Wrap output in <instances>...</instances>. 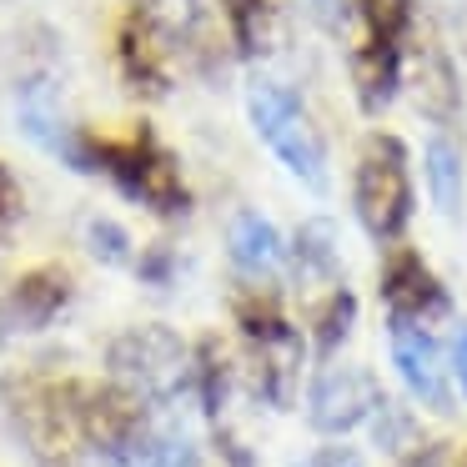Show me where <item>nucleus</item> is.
Here are the masks:
<instances>
[{
  "mask_svg": "<svg viewBox=\"0 0 467 467\" xmlns=\"http://www.w3.org/2000/svg\"><path fill=\"white\" fill-rule=\"evenodd\" d=\"M417 212V192H412V156L407 141L392 131H372L357 151L352 166V216L367 232V242H377L382 252L402 246L407 226Z\"/></svg>",
  "mask_w": 467,
  "mask_h": 467,
  "instance_id": "1",
  "label": "nucleus"
},
{
  "mask_svg": "<svg viewBox=\"0 0 467 467\" xmlns=\"http://www.w3.org/2000/svg\"><path fill=\"white\" fill-rule=\"evenodd\" d=\"M111 387L136 397L151 412H171L176 402H196V347H186L166 327H131L106 352Z\"/></svg>",
  "mask_w": 467,
  "mask_h": 467,
  "instance_id": "2",
  "label": "nucleus"
},
{
  "mask_svg": "<svg viewBox=\"0 0 467 467\" xmlns=\"http://www.w3.org/2000/svg\"><path fill=\"white\" fill-rule=\"evenodd\" d=\"M246 121H252L256 141L282 161V171L296 186H306L312 196H327L332 186V161H327V141L317 131L312 111L296 101L292 86L272 81V76H256L246 86Z\"/></svg>",
  "mask_w": 467,
  "mask_h": 467,
  "instance_id": "3",
  "label": "nucleus"
},
{
  "mask_svg": "<svg viewBox=\"0 0 467 467\" xmlns=\"http://www.w3.org/2000/svg\"><path fill=\"white\" fill-rule=\"evenodd\" d=\"M352 91L367 116L387 111L407 76V31L412 0H352Z\"/></svg>",
  "mask_w": 467,
  "mask_h": 467,
  "instance_id": "4",
  "label": "nucleus"
},
{
  "mask_svg": "<svg viewBox=\"0 0 467 467\" xmlns=\"http://www.w3.org/2000/svg\"><path fill=\"white\" fill-rule=\"evenodd\" d=\"M81 171H101L116 182V192H126L131 202L151 206L161 216H176L192 206L182 171H176V156L156 146V136L131 131V136H86L81 146Z\"/></svg>",
  "mask_w": 467,
  "mask_h": 467,
  "instance_id": "5",
  "label": "nucleus"
},
{
  "mask_svg": "<svg viewBox=\"0 0 467 467\" xmlns=\"http://www.w3.org/2000/svg\"><path fill=\"white\" fill-rule=\"evenodd\" d=\"M382 402L387 397H382V387H377V377L357 362H322L312 372V382H306V422H312V432L327 437V442L367 427Z\"/></svg>",
  "mask_w": 467,
  "mask_h": 467,
  "instance_id": "6",
  "label": "nucleus"
},
{
  "mask_svg": "<svg viewBox=\"0 0 467 467\" xmlns=\"http://www.w3.org/2000/svg\"><path fill=\"white\" fill-rule=\"evenodd\" d=\"M377 292H382V312L387 322H417L432 327L452 317V292L442 286V276L427 266L422 252L412 246H392L382 256V276H377Z\"/></svg>",
  "mask_w": 467,
  "mask_h": 467,
  "instance_id": "7",
  "label": "nucleus"
},
{
  "mask_svg": "<svg viewBox=\"0 0 467 467\" xmlns=\"http://www.w3.org/2000/svg\"><path fill=\"white\" fill-rule=\"evenodd\" d=\"M387 352H392L397 382L407 387L417 407L447 417L452 412V362H447V347L437 342L432 327L417 322H387Z\"/></svg>",
  "mask_w": 467,
  "mask_h": 467,
  "instance_id": "8",
  "label": "nucleus"
},
{
  "mask_svg": "<svg viewBox=\"0 0 467 467\" xmlns=\"http://www.w3.org/2000/svg\"><path fill=\"white\" fill-rule=\"evenodd\" d=\"M71 296H76V282L66 266H31L0 292V342L46 332L71 306Z\"/></svg>",
  "mask_w": 467,
  "mask_h": 467,
  "instance_id": "9",
  "label": "nucleus"
},
{
  "mask_svg": "<svg viewBox=\"0 0 467 467\" xmlns=\"http://www.w3.org/2000/svg\"><path fill=\"white\" fill-rule=\"evenodd\" d=\"M226 256H232L242 286H276L286 276V236L262 212H236L226 226Z\"/></svg>",
  "mask_w": 467,
  "mask_h": 467,
  "instance_id": "10",
  "label": "nucleus"
},
{
  "mask_svg": "<svg viewBox=\"0 0 467 467\" xmlns=\"http://www.w3.org/2000/svg\"><path fill=\"white\" fill-rule=\"evenodd\" d=\"M16 116H21V131L31 136L41 151L61 156L66 166H76L81 171V146H86V131H76L71 121H66L61 101H56V86L46 81V76H36V81H26L21 101H16Z\"/></svg>",
  "mask_w": 467,
  "mask_h": 467,
  "instance_id": "11",
  "label": "nucleus"
},
{
  "mask_svg": "<svg viewBox=\"0 0 467 467\" xmlns=\"http://www.w3.org/2000/svg\"><path fill=\"white\" fill-rule=\"evenodd\" d=\"M286 276H296V286L312 296L342 286V246H337V226L332 222H302L296 236L286 242Z\"/></svg>",
  "mask_w": 467,
  "mask_h": 467,
  "instance_id": "12",
  "label": "nucleus"
},
{
  "mask_svg": "<svg viewBox=\"0 0 467 467\" xmlns=\"http://www.w3.org/2000/svg\"><path fill=\"white\" fill-rule=\"evenodd\" d=\"M222 16H226V31H232L236 51L246 61L276 51L282 41V16H286V0H222Z\"/></svg>",
  "mask_w": 467,
  "mask_h": 467,
  "instance_id": "13",
  "label": "nucleus"
},
{
  "mask_svg": "<svg viewBox=\"0 0 467 467\" xmlns=\"http://www.w3.org/2000/svg\"><path fill=\"white\" fill-rule=\"evenodd\" d=\"M352 327H357V292L347 282L322 292V296H312V306H306V347L322 362H337V352L352 337Z\"/></svg>",
  "mask_w": 467,
  "mask_h": 467,
  "instance_id": "14",
  "label": "nucleus"
},
{
  "mask_svg": "<svg viewBox=\"0 0 467 467\" xmlns=\"http://www.w3.org/2000/svg\"><path fill=\"white\" fill-rule=\"evenodd\" d=\"M422 171H427V196L442 216H457L462 206V151L447 131H432L422 146Z\"/></svg>",
  "mask_w": 467,
  "mask_h": 467,
  "instance_id": "15",
  "label": "nucleus"
},
{
  "mask_svg": "<svg viewBox=\"0 0 467 467\" xmlns=\"http://www.w3.org/2000/svg\"><path fill=\"white\" fill-rule=\"evenodd\" d=\"M86 246H91V256L106 262V266H126L131 252H136L131 236H126V226L111 222V216H91V222H86Z\"/></svg>",
  "mask_w": 467,
  "mask_h": 467,
  "instance_id": "16",
  "label": "nucleus"
},
{
  "mask_svg": "<svg viewBox=\"0 0 467 467\" xmlns=\"http://www.w3.org/2000/svg\"><path fill=\"white\" fill-rule=\"evenodd\" d=\"M21 216H26V192H21L11 166L0 161V246H5V236L21 226Z\"/></svg>",
  "mask_w": 467,
  "mask_h": 467,
  "instance_id": "17",
  "label": "nucleus"
},
{
  "mask_svg": "<svg viewBox=\"0 0 467 467\" xmlns=\"http://www.w3.org/2000/svg\"><path fill=\"white\" fill-rule=\"evenodd\" d=\"M296 467H367V457L357 452V447H347V442H322V447H312Z\"/></svg>",
  "mask_w": 467,
  "mask_h": 467,
  "instance_id": "18",
  "label": "nucleus"
},
{
  "mask_svg": "<svg viewBox=\"0 0 467 467\" xmlns=\"http://www.w3.org/2000/svg\"><path fill=\"white\" fill-rule=\"evenodd\" d=\"M457 462H462V457L442 442H417L407 457H397V467H457Z\"/></svg>",
  "mask_w": 467,
  "mask_h": 467,
  "instance_id": "19",
  "label": "nucleus"
},
{
  "mask_svg": "<svg viewBox=\"0 0 467 467\" xmlns=\"http://www.w3.org/2000/svg\"><path fill=\"white\" fill-rule=\"evenodd\" d=\"M447 362H452V382H457V392H462V402H467V322L452 332V347H447Z\"/></svg>",
  "mask_w": 467,
  "mask_h": 467,
  "instance_id": "20",
  "label": "nucleus"
},
{
  "mask_svg": "<svg viewBox=\"0 0 467 467\" xmlns=\"http://www.w3.org/2000/svg\"><path fill=\"white\" fill-rule=\"evenodd\" d=\"M312 11L322 26H332V31H347V21H352V0H312Z\"/></svg>",
  "mask_w": 467,
  "mask_h": 467,
  "instance_id": "21",
  "label": "nucleus"
},
{
  "mask_svg": "<svg viewBox=\"0 0 467 467\" xmlns=\"http://www.w3.org/2000/svg\"><path fill=\"white\" fill-rule=\"evenodd\" d=\"M457 467H467V452H462V462H457Z\"/></svg>",
  "mask_w": 467,
  "mask_h": 467,
  "instance_id": "22",
  "label": "nucleus"
}]
</instances>
